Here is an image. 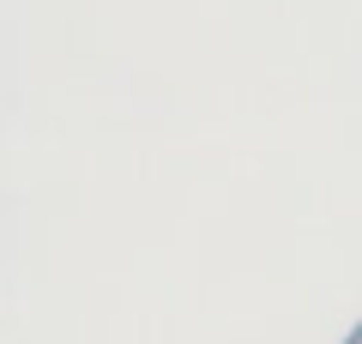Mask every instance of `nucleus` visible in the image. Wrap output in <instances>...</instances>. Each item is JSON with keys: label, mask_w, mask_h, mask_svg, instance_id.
Segmentation results:
<instances>
[{"label": "nucleus", "mask_w": 362, "mask_h": 344, "mask_svg": "<svg viewBox=\"0 0 362 344\" xmlns=\"http://www.w3.org/2000/svg\"><path fill=\"white\" fill-rule=\"evenodd\" d=\"M338 344H362V320H350V326H344V338H338Z\"/></svg>", "instance_id": "1"}]
</instances>
